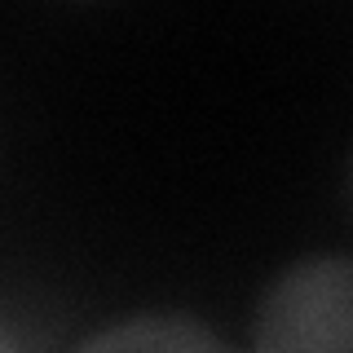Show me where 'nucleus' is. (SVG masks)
I'll use <instances>...</instances> for the list:
<instances>
[{
  "instance_id": "f257e3e1",
  "label": "nucleus",
  "mask_w": 353,
  "mask_h": 353,
  "mask_svg": "<svg viewBox=\"0 0 353 353\" xmlns=\"http://www.w3.org/2000/svg\"><path fill=\"white\" fill-rule=\"evenodd\" d=\"M248 340L261 353L353 349V256H305L274 274Z\"/></svg>"
},
{
  "instance_id": "f03ea898",
  "label": "nucleus",
  "mask_w": 353,
  "mask_h": 353,
  "mask_svg": "<svg viewBox=\"0 0 353 353\" xmlns=\"http://www.w3.org/2000/svg\"><path fill=\"white\" fill-rule=\"evenodd\" d=\"M84 353L102 349H128V353H199V349H225V340L212 327H203L194 314H176V309H146V314H128L119 323L80 340Z\"/></svg>"
},
{
  "instance_id": "7ed1b4c3",
  "label": "nucleus",
  "mask_w": 353,
  "mask_h": 353,
  "mask_svg": "<svg viewBox=\"0 0 353 353\" xmlns=\"http://www.w3.org/2000/svg\"><path fill=\"white\" fill-rule=\"evenodd\" d=\"M349 199H353V159H349Z\"/></svg>"
}]
</instances>
